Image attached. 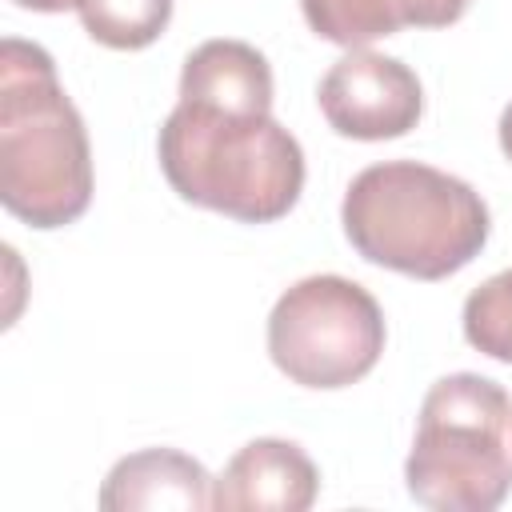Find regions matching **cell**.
Wrapping results in <instances>:
<instances>
[{"mask_svg":"<svg viewBox=\"0 0 512 512\" xmlns=\"http://www.w3.org/2000/svg\"><path fill=\"white\" fill-rule=\"evenodd\" d=\"M464 336L476 352L512 364V268L488 276L464 300Z\"/></svg>","mask_w":512,"mask_h":512,"instance_id":"7c38bea8","label":"cell"},{"mask_svg":"<svg viewBox=\"0 0 512 512\" xmlns=\"http://www.w3.org/2000/svg\"><path fill=\"white\" fill-rule=\"evenodd\" d=\"M316 100L332 132L352 140H396L412 132L424 112L416 72L396 56L368 48H352L348 56H340L324 72Z\"/></svg>","mask_w":512,"mask_h":512,"instance_id":"8992f818","label":"cell"},{"mask_svg":"<svg viewBox=\"0 0 512 512\" xmlns=\"http://www.w3.org/2000/svg\"><path fill=\"white\" fill-rule=\"evenodd\" d=\"M20 8H32V12H64V8H76V0H16Z\"/></svg>","mask_w":512,"mask_h":512,"instance_id":"4fadbf2b","label":"cell"},{"mask_svg":"<svg viewBox=\"0 0 512 512\" xmlns=\"http://www.w3.org/2000/svg\"><path fill=\"white\" fill-rule=\"evenodd\" d=\"M156 152L180 200L244 224L288 216L304 188V152L272 112L180 96L160 128Z\"/></svg>","mask_w":512,"mask_h":512,"instance_id":"6da1fadb","label":"cell"},{"mask_svg":"<svg viewBox=\"0 0 512 512\" xmlns=\"http://www.w3.org/2000/svg\"><path fill=\"white\" fill-rule=\"evenodd\" d=\"M84 32L120 52L148 48L172 20V0H76Z\"/></svg>","mask_w":512,"mask_h":512,"instance_id":"8fae6325","label":"cell"},{"mask_svg":"<svg viewBox=\"0 0 512 512\" xmlns=\"http://www.w3.org/2000/svg\"><path fill=\"white\" fill-rule=\"evenodd\" d=\"M500 148H504V156L512 160V104H508L504 116H500Z\"/></svg>","mask_w":512,"mask_h":512,"instance_id":"5bb4252c","label":"cell"},{"mask_svg":"<svg viewBox=\"0 0 512 512\" xmlns=\"http://www.w3.org/2000/svg\"><path fill=\"white\" fill-rule=\"evenodd\" d=\"M180 96L224 108L272 112V68L264 52L244 40H204L184 60Z\"/></svg>","mask_w":512,"mask_h":512,"instance_id":"30bf717a","label":"cell"},{"mask_svg":"<svg viewBox=\"0 0 512 512\" xmlns=\"http://www.w3.org/2000/svg\"><path fill=\"white\" fill-rule=\"evenodd\" d=\"M320 472L292 440L260 436L244 444L212 480V508L220 512H304L316 504Z\"/></svg>","mask_w":512,"mask_h":512,"instance_id":"52a82bcc","label":"cell"},{"mask_svg":"<svg viewBox=\"0 0 512 512\" xmlns=\"http://www.w3.org/2000/svg\"><path fill=\"white\" fill-rule=\"evenodd\" d=\"M104 512H156V508H212V476L200 460L176 448H144L112 464L100 484Z\"/></svg>","mask_w":512,"mask_h":512,"instance_id":"ba28073f","label":"cell"},{"mask_svg":"<svg viewBox=\"0 0 512 512\" xmlns=\"http://www.w3.org/2000/svg\"><path fill=\"white\" fill-rule=\"evenodd\" d=\"M472 0H300L304 20L316 36L340 48H364L400 28H448L468 12Z\"/></svg>","mask_w":512,"mask_h":512,"instance_id":"9c48e42d","label":"cell"},{"mask_svg":"<svg viewBox=\"0 0 512 512\" xmlns=\"http://www.w3.org/2000/svg\"><path fill=\"white\" fill-rule=\"evenodd\" d=\"M384 352V312L348 276L296 280L268 316V356L300 388H344L376 368Z\"/></svg>","mask_w":512,"mask_h":512,"instance_id":"5b68a950","label":"cell"},{"mask_svg":"<svg viewBox=\"0 0 512 512\" xmlns=\"http://www.w3.org/2000/svg\"><path fill=\"white\" fill-rule=\"evenodd\" d=\"M512 400L480 372L440 376L404 464L408 496L436 512H492L512 492Z\"/></svg>","mask_w":512,"mask_h":512,"instance_id":"277c9868","label":"cell"},{"mask_svg":"<svg viewBox=\"0 0 512 512\" xmlns=\"http://www.w3.org/2000/svg\"><path fill=\"white\" fill-rule=\"evenodd\" d=\"M0 200L32 228H64L92 200L84 120L56 80V60L16 36L0 44Z\"/></svg>","mask_w":512,"mask_h":512,"instance_id":"7a4b0ae2","label":"cell"},{"mask_svg":"<svg viewBox=\"0 0 512 512\" xmlns=\"http://www.w3.org/2000/svg\"><path fill=\"white\" fill-rule=\"evenodd\" d=\"M340 220L368 264L416 280H444L472 264L492 228L472 184L416 160L364 168L344 192Z\"/></svg>","mask_w":512,"mask_h":512,"instance_id":"3957f363","label":"cell"}]
</instances>
